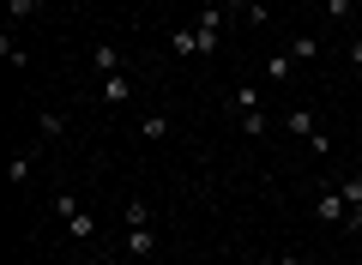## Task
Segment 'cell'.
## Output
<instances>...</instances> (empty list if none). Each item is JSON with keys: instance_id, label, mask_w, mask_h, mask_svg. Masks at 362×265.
<instances>
[{"instance_id": "1", "label": "cell", "mask_w": 362, "mask_h": 265, "mask_svg": "<svg viewBox=\"0 0 362 265\" xmlns=\"http://www.w3.org/2000/svg\"><path fill=\"white\" fill-rule=\"evenodd\" d=\"M284 126H290V133H302V139H308V145H314L320 157L332 151V139L320 133V121H314V109H290V114H284Z\"/></svg>"}, {"instance_id": "2", "label": "cell", "mask_w": 362, "mask_h": 265, "mask_svg": "<svg viewBox=\"0 0 362 265\" xmlns=\"http://www.w3.org/2000/svg\"><path fill=\"white\" fill-rule=\"evenodd\" d=\"M194 30H199V54H218V42H223V6H199Z\"/></svg>"}, {"instance_id": "3", "label": "cell", "mask_w": 362, "mask_h": 265, "mask_svg": "<svg viewBox=\"0 0 362 265\" xmlns=\"http://www.w3.org/2000/svg\"><path fill=\"white\" fill-rule=\"evenodd\" d=\"M314 217H320V223H338V229H344L350 205H344V193H338V181H332V187L320 193V199H314Z\"/></svg>"}, {"instance_id": "4", "label": "cell", "mask_w": 362, "mask_h": 265, "mask_svg": "<svg viewBox=\"0 0 362 265\" xmlns=\"http://www.w3.org/2000/svg\"><path fill=\"white\" fill-rule=\"evenodd\" d=\"M90 66H97V73L109 78V73H121V66H127V54H121L115 42H97V49H90Z\"/></svg>"}, {"instance_id": "5", "label": "cell", "mask_w": 362, "mask_h": 265, "mask_svg": "<svg viewBox=\"0 0 362 265\" xmlns=\"http://www.w3.org/2000/svg\"><path fill=\"white\" fill-rule=\"evenodd\" d=\"M127 253L133 259H157V229L145 223V229H127Z\"/></svg>"}, {"instance_id": "6", "label": "cell", "mask_w": 362, "mask_h": 265, "mask_svg": "<svg viewBox=\"0 0 362 265\" xmlns=\"http://www.w3.org/2000/svg\"><path fill=\"white\" fill-rule=\"evenodd\" d=\"M103 102H109V109L133 102V78H127V73H109V78H103Z\"/></svg>"}, {"instance_id": "7", "label": "cell", "mask_w": 362, "mask_h": 265, "mask_svg": "<svg viewBox=\"0 0 362 265\" xmlns=\"http://www.w3.org/2000/svg\"><path fill=\"white\" fill-rule=\"evenodd\" d=\"M133 133H139V139H151V145H163V139H169V114H163V109H151L139 126H133Z\"/></svg>"}, {"instance_id": "8", "label": "cell", "mask_w": 362, "mask_h": 265, "mask_svg": "<svg viewBox=\"0 0 362 265\" xmlns=\"http://www.w3.org/2000/svg\"><path fill=\"white\" fill-rule=\"evenodd\" d=\"M61 223H66V235H73V241H97V217H90L85 205H78L73 217H61Z\"/></svg>"}, {"instance_id": "9", "label": "cell", "mask_w": 362, "mask_h": 265, "mask_svg": "<svg viewBox=\"0 0 362 265\" xmlns=\"http://www.w3.org/2000/svg\"><path fill=\"white\" fill-rule=\"evenodd\" d=\"M290 73H296V54H290V49H284V54H272V61H266V78H272V85H284Z\"/></svg>"}, {"instance_id": "10", "label": "cell", "mask_w": 362, "mask_h": 265, "mask_svg": "<svg viewBox=\"0 0 362 265\" xmlns=\"http://www.w3.org/2000/svg\"><path fill=\"white\" fill-rule=\"evenodd\" d=\"M169 49H175L181 61H194V54H199V30H194V25H187V30H175V37H169Z\"/></svg>"}, {"instance_id": "11", "label": "cell", "mask_w": 362, "mask_h": 265, "mask_svg": "<svg viewBox=\"0 0 362 265\" xmlns=\"http://www.w3.org/2000/svg\"><path fill=\"white\" fill-rule=\"evenodd\" d=\"M121 217H127V229H145V223H151V205H145V199H127V205H121Z\"/></svg>"}, {"instance_id": "12", "label": "cell", "mask_w": 362, "mask_h": 265, "mask_svg": "<svg viewBox=\"0 0 362 265\" xmlns=\"http://www.w3.org/2000/svg\"><path fill=\"white\" fill-rule=\"evenodd\" d=\"M37 133H42V139H61V133H66V121H61L54 109H42V114H37Z\"/></svg>"}, {"instance_id": "13", "label": "cell", "mask_w": 362, "mask_h": 265, "mask_svg": "<svg viewBox=\"0 0 362 265\" xmlns=\"http://www.w3.org/2000/svg\"><path fill=\"white\" fill-rule=\"evenodd\" d=\"M338 193H344V205L356 211V205H362V175H344V181H338Z\"/></svg>"}, {"instance_id": "14", "label": "cell", "mask_w": 362, "mask_h": 265, "mask_svg": "<svg viewBox=\"0 0 362 265\" xmlns=\"http://www.w3.org/2000/svg\"><path fill=\"white\" fill-rule=\"evenodd\" d=\"M42 0H6V13H13V25H25V18H37Z\"/></svg>"}, {"instance_id": "15", "label": "cell", "mask_w": 362, "mask_h": 265, "mask_svg": "<svg viewBox=\"0 0 362 265\" xmlns=\"http://www.w3.org/2000/svg\"><path fill=\"white\" fill-rule=\"evenodd\" d=\"M230 6H235V13H247L254 25H266V18H272V13H266V0H230Z\"/></svg>"}, {"instance_id": "16", "label": "cell", "mask_w": 362, "mask_h": 265, "mask_svg": "<svg viewBox=\"0 0 362 265\" xmlns=\"http://www.w3.org/2000/svg\"><path fill=\"white\" fill-rule=\"evenodd\" d=\"M266 126H272L266 109H242V133H266Z\"/></svg>"}, {"instance_id": "17", "label": "cell", "mask_w": 362, "mask_h": 265, "mask_svg": "<svg viewBox=\"0 0 362 265\" xmlns=\"http://www.w3.org/2000/svg\"><path fill=\"white\" fill-rule=\"evenodd\" d=\"M290 54H296V61H314V54H320V42H314V37H296V42H290Z\"/></svg>"}, {"instance_id": "18", "label": "cell", "mask_w": 362, "mask_h": 265, "mask_svg": "<svg viewBox=\"0 0 362 265\" xmlns=\"http://www.w3.org/2000/svg\"><path fill=\"white\" fill-rule=\"evenodd\" d=\"M230 102H235V114H242V109H259V97H254V85H235V97H230Z\"/></svg>"}, {"instance_id": "19", "label": "cell", "mask_w": 362, "mask_h": 265, "mask_svg": "<svg viewBox=\"0 0 362 265\" xmlns=\"http://www.w3.org/2000/svg\"><path fill=\"white\" fill-rule=\"evenodd\" d=\"M350 6H362V0H326V18H350Z\"/></svg>"}, {"instance_id": "20", "label": "cell", "mask_w": 362, "mask_h": 265, "mask_svg": "<svg viewBox=\"0 0 362 265\" xmlns=\"http://www.w3.org/2000/svg\"><path fill=\"white\" fill-rule=\"evenodd\" d=\"M344 229H350V235H362V205H356V211L344 217Z\"/></svg>"}, {"instance_id": "21", "label": "cell", "mask_w": 362, "mask_h": 265, "mask_svg": "<svg viewBox=\"0 0 362 265\" xmlns=\"http://www.w3.org/2000/svg\"><path fill=\"white\" fill-rule=\"evenodd\" d=\"M350 66H362V37H350Z\"/></svg>"}, {"instance_id": "22", "label": "cell", "mask_w": 362, "mask_h": 265, "mask_svg": "<svg viewBox=\"0 0 362 265\" xmlns=\"http://www.w3.org/2000/svg\"><path fill=\"white\" fill-rule=\"evenodd\" d=\"M272 265H302V253H278V259H272Z\"/></svg>"}]
</instances>
